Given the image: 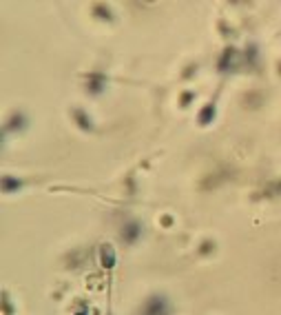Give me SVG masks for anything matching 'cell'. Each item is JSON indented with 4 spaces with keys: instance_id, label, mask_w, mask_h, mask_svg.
I'll return each instance as SVG.
<instances>
[{
    "instance_id": "obj_7",
    "label": "cell",
    "mask_w": 281,
    "mask_h": 315,
    "mask_svg": "<svg viewBox=\"0 0 281 315\" xmlns=\"http://www.w3.org/2000/svg\"><path fill=\"white\" fill-rule=\"evenodd\" d=\"M270 191H277V193H281V182H277V184H275V187L270 189Z\"/></svg>"
},
{
    "instance_id": "obj_5",
    "label": "cell",
    "mask_w": 281,
    "mask_h": 315,
    "mask_svg": "<svg viewBox=\"0 0 281 315\" xmlns=\"http://www.w3.org/2000/svg\"><path fill=\"white\" fill-rule=\"evenodd\" d=\"M211 116H213V107L211 109H204V111H202V116H199V120H202L204 122V125H206V118H208V120H211Z\"/></svg>"
},
{
    "instance_id": "obj_4",
    "label": "cell",
    "mask_w": 281,
    "mask_h": 315,
    "mask_svg": "<svg viewBox=\"0 0 281 315\" xmlns=\"http://www.w3.org/2000/svg\"><path fill=\"white\" fill-rule=\"evenodd\" d=\"M18 187H20V182H18V180H11L9 175L2 180V189H4V193H9L11 189H18Z\"/></svg>"
},
{
    "instance_id": "obj_6",
    "label": "cell",
    "mask_w": 281,
    "mask_h": 315,
    "mask_svg": "<svg viewBox=\"0 0 281 315\" xmlns=\"http://www.w3.org/2000/svg\"><path fill=\"white\" fill-rule=\"evenodd\" d=\"M95 11H98V13H104V18H111V16H109V11H107V7H100V4H98V7H95Z\"/></svg>"
},
{
    "instance_id": "obj_2",
    "label": "cell",
    "mask_w": 281,
    "mask_h": 315,
    "mask_svg": "<svg viewBox=\"0 0 281 315\" xmlns=\"http://www.w3.org/2000/svg\"><path fill=\"white\" fill-rule=\"evenodd\" d=\"M137 236H140V224H126L124 229H122V237H124V242H135Z\"/></svg>"
},
{
    "instance_id": "obj_3",
    "label": "cell",
    "mask_w": 281,
    "mask_h": 315,
    "mask_svg": "<svg viewBox=\"0 0 281 315\" xmlns=\"http://www.w3.org/2000/svg\"><path fill=\"white\" fill-rule=\"evenodd\" d=\"M100 257H104V266H113V262H115V257H113V251L109 249V246H104V249L100 251Z\"/></svg>"
},
{
    "instance_id": "obj_1",
    "label": "cell",
    "mask_w": 281,
    "mask_h": 315,
    "mask_svg": "<svg viewBox=\"0 0 281 315\" xmlns=\"http://www.w3.org/2000/svg\"><path fill=\"white\" fill-rule=\"evenodd\" d=\"M142 315H169V304L164 298H151L142 309Z\"/></svg>"
}]
</instances>
